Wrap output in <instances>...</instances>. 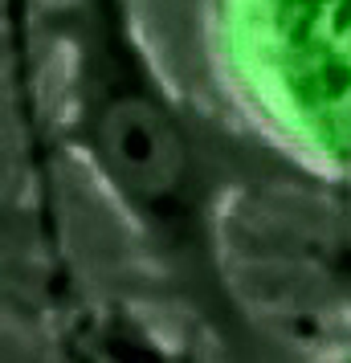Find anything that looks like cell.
<instances>
[{
  "instance_id": "1",
  "label": "cell",
  "mask_w": 351,
  "mask_h": 363,
  "mask_svg": "<svg viewBox=\"0 0 351 363\" xmlns=\"http://www.w3.org/2000/svg\"><path fill=\"white\" fill-rule=\"evenodd\" d=\"M94 147L111 180L139 208H172V200L184 192V143L172 127V118L143 90L118 86L99 102Z\"/></svg>"
}]
</instances>
